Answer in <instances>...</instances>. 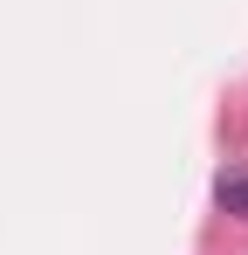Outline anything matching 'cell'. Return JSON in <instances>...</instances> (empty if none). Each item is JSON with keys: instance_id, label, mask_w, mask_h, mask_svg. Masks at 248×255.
<instances>
[{"instance_id": "obj_1", "label": "cell", "mask_w": 248, "mask_h": 255, "mask_svg": "<svg viewBox=\"0 0 248 255\" xmlns=\"http://www.w3.org/2000/svg\"><path fill=\"white\" fill-rule=\"evenodd\" d=\"M221 207H228V214H248V179H221Z\"/></svg>"}]
</instances>
